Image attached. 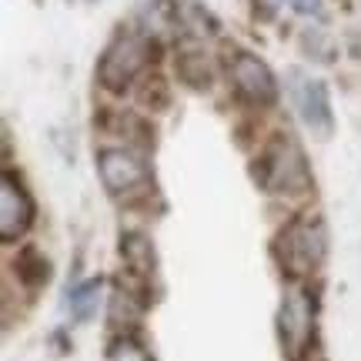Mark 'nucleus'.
<instances>
[{
	"instance_id": "f257e3e1",
	"label": "nucleus",
	"mask_w": 361,
	"mask_h": 361,
	"mask_svg": "<svg viewBox=\"0 0 361 361\" xmlns=\"http://www.w3.org/2000/svg\"><path fill=\"white\" fill-rule=\"evenodd\" d=\"M324 251H328V234H324V224L311 214H301L291 224H284L281 234L274 238V255H278V264L288 278L295 281H305L311 278V271L324 261Z\"/></svg>"
},
{
	"instance_id": "f03ea898",
	"label": "nucleus",
	"mask_w": 361,
	"mask_h": 361,
	"mask_svg": "<svg viewBox=\"0 0 361 361\" xmlns=\"http://www.w3.org/2000/svg\"><path fill=\"white\" fill-rule=\"evenodd\" d=\"M255 180L271 194H301L311 188V168L305 161V151L298 147L295 137L278 134L271 137L268 147L261 151L255 164Z\"/></svg>"
},
{
	"instance_id": "7ed1b4c3",
	"label": "nucleus",
	"mask_w": 361,
	"mask_h": 361,
	"mask_svg": "<svg viewBox=\"0 0 361 361\" xmlns=\"http://www.w3.org/2000/svg\"><path fill=\"white\" fill-rule=\"evenodd\" d=\"M278 341L284 361H308L314 345V295L305 284H291L278 311Z\"/></svg>"
},
{
	"instance_id": "20e7f679",
	"label": "nucleus",
	"mask_w": 361,
	"mask_h": 361,
	"mask_svg": "<svg viewBox=\"0 0 361 361\" xmlns=\"http://www.w3.org/2000/svg\"><path fill=\"white\" fill-rule=\"evenodd\" d=\"M147 64H151V37L128 30V34H117L107 44V51L101 54L97 80H101V87L121 94V90H128L134 80L141 78Z\"/></svg>"
},
{
	"instance_id": "39448f33",
	"label": "nucleus",
	"mask_w": 361,
	"mask_h": 361,
	"mask_svg": "<svg viewBox=\"0 0 361 361\" xmlns=\"http://www.w3.org/2000/svg\"><path fill=\"white\" fill-rule=\"evenodd\" d=\"M97 171H101L104 188L114 194V197H134L151 180L147 157L130 151V147H104L101 154H97Z\"/></svg>"
},
{
	"instance_id": "423d86ee",
	"label": "nucleus",
	"mask_w": 361,
	"mask_h": 361,
	"mask_svg": "<svg viewBox=\"0 0 361 361\" xmlns=\"http://www.w3.org/2000/svg\"><path fill=\"white\" fill-rule=\"evenodd\" d=\"M291 101H295L301 121L311 128V134H318V137H328V134H331V128H335V114H331L328 87H324L322 80L311 78V74L295 71V74H291Z\"/></svg>"
},
{
	"instance_id": "0eeeda50",
	"label": "nucleus",
	"mask_w": 361,
	"mask_h": 361,
	"mask_svg": "<svg viewBox=\"0 0 361 361\" xmlns=\"http://www.w3.org/2000/svg\"><path fill=\"white\" fill-rule=\"evenodd\" d=\"M228 74H231L234 90H238L247 104L264 107V104H274V97H278V80H274V74H271V67L264 64L261 57H255V54L238 51L231 57Z\"/></svg>"
},
{
	"instance_id": "6e6552de",
	"label": "nucleus",
	"mask_w": 361,
	"mask_h": 361,
	"mask_svg": "<svg viewBox=\"0 0 361 361\" xmlns=\"http://www.w3.org/2000/svg\"><path fill=\"white\" fill-rule=\"evenodd\" d=\"M30 221H34V201H30V194L11 174H4V180H0V238L4 241L20 238L30 228Z\"/></svg>"
},
{
	"instance_id": "1a4fd4ad",
	"label": "nucleus",
	"mask_w": 361,
	"mask_h": 361,
	"mask_svg": "<svg viewBox=\"0 0 361 361\" xmlns=\"http://www.w3.org/2000/svg\"><path fill=\"white\" fill-rule=\"evenodd\" d=\"M121 261H124L128 274L134 278V288L137 284L144 288V284L154 278V268H157L154 241L144 231H124L121 234Z\"/></svg>"
},
{
	"instance_id": "9d476101",
	"label": "nucleus",
	"mask_w": 361,
	"mask_h": 361,
	"mask_svg": "<svg viewBox=\"0 0 361 361\" xmlns=\"http://www.w3.org/2000/svg\"><path fill=\"white\" fill-rule=\"evenodd\" d=\"M13 271H17V278H20L27 288H40V284L47 281V274H51L47 258H44L40 247H24V251L17 255V261H13Z\"/></svg>"
},
{
	"instance_id": "9b49d317",
	"label": "nucleus",
	"mask_w": 361,
	"mask_h": 361,
	"mask_svg": "<svg viewBox=\"0 0 361 361\" xmlns=\"http://www.w3.org/2000/svg\"><path fill=\"white\" fill-rule=\"evenodd\" d=\"M104 361H154V358L134 335H117L111 341L107 355H104Z\"/></svg>"
},
{
	"instance_id": "f8f14e48",
	"label": "nucleus",
	"mask_w": 361,
	"mask_h": 361,
	"mask_svg": "<svg viewBox=\"0 0 361 361\" xmlns=\"http://www.w3.org/2000/svg\"><path fill=\"white\" fill-rule=\"evenodd\" d=\"M178 71H180V78L188 80L191 87H204L207 80H211L204 54H180V57H178Z\"/></svg>"
},
{
	"instance_id": "ddd939ff",
	"label": "nucleus",
	"mask_w": 361,
	"mask_h": 361,
	"mask_svg": "<svg viewBox=\"0 0 361 361\" xmlns=\"http://www.w3.org/2000/svg\"><path fill=\"white\" fill-rule=\"evenodd\" d=\"M97 298H101V281L80 284L78 291L71 295V305H74V311H78L80 322H87L90 314H94V308H97Z\"/></svg>"
},
{
	"instance_id": "4468645a",
	"label": "nucleus",
	"mask_w": 361,
	"mask_h": 361,
	"mask_svg": "<svg viewBox=\"0 0 361 361\" xmlns=\"http://www.w3.org/2000/svg\"><path fill=\"white\" fill-rule=\"evenodd\" d=\"M298 13H305V17H322V7L324 0H288Z\"/></svg>"
}]
</instances>
